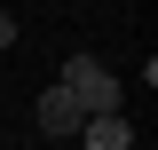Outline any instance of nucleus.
Masks as SVG:
<instances>
[{"label": "nucleus", "instance_id": "obj_1", "mask_svg": "<svg viewBox=\"0 0 158 150\" xmlns=\"http://www.w3.org/2000/svg\"><path fill=\"white\" fill-rule=\"evenodd\" d=\"M56 87L71 95L79 111H118V79H111V63H95V56H71Z\"/></svg>", "mask_w": 158, "mask_h": 150}, {"label": "nucleus", "instance_id": "obj_2", "mask_svg": "<svg viewBox=\"0 0 158 150\" xmlns=\"http://www.w3.org/2000/svg\"><path fill=\"white\" fill-rule=\"evenodd\" d=\"M32 119H40V134H79V119H87V111H79L63 87H48V95L32 103Z\"/></svg>", "mask_w": 158, "mask_h": 150}, {"label": "nucleus", "instance_id": "obj_3", "mask_svg": "<svg viewBox=\"0 0 158 150\" xmlns=\"http://www.w3.org/2000/svg\"><path fill=\"white\" fill-rule=\"evenodd\" d=\"M79 134H87V150H127V142H135L127 111H87V119H79Z\"/></svg>", "mask_w": 158, "mask_h": 150}, {"label": "nucleus", "instance_id": "obj_4", "mask_svg": "<svg viewBox=\"0 0 158 150\" xmlns=\"http://www.w3.org/2000/svg\"><path fill=\"white\" fill-rule=\"evenodd\" d=\"M0 48H16V16H8V8H0Z\"/></svg>", "mask_w": 158, "mask_h": 150}]
</instances>
